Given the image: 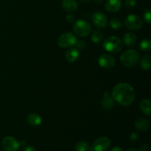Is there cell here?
Wrapping results in <instances>:
<instances>
[{
    "label": "cell",
    "instance_id": "cell-12",
    "mask_svg": "<svg viewBox=\"0 0 151 151\" xmlns=\"http://www.w3.org/2000/svg\"><path fill=\"white\" fill-rule=\"evenodd\" d=\"M106 10L110 13H116L122 7L121 0H108L105 4Z\"/></svg>",
    "mask_w": 151,
    "mask_h": 151
},
{
    "label": "cell",
    "instance_id": "cell-16",
    "mask_svg": "<svg viewBox=\"0 0 151 151\" xmlns=\"http://www.w3.org/2000/svg\"><path fill=\"white\" fill-rule=\"evenodd\" d=\"M27 121L28 124L30 125L31 126L37 127L39 126L41 124V122H42V118L41 117L40 115L35 113H32L27 115Z\"/></svg>",
    "mask_w": 151,
    "mask_h": 151
},
{
    "label": "cell",
    "instance_id": "cell-1",
    "mask_svg": "<svg viewBox=\"0 0 151 151\" xmlns=\"http://www.w3.org/2000/svg\"><path fill=\"white\" fill-rule=\"evenodd\" d=\"M111 97L120 106L128 107L132 105L135 100V91L130 84L119 83L114 87Z\"/></svg>",
    "mask_w": 151,
    "mask_h": 151
},
{
    "label": "cell",
    "instance_id": "cell-33",
    "mask_svg": "<svg viewBox=\"0 0 151 151\" xmlns=\"http://www.w3.org/2000/svg\"><path fill=\"white\" fill-rule=\"evenodd\" d=\"M126 151H139V150H137V149H134V148H131V149H128V150H127Z\"/></svg>",
    "mask_w": 151,
    "mask_h": 151
},
{
    "label": "cell",
    "instance_id": "cell-35",
    "mask_svg": "<svg viewBox=\"0 0 151 151\" xmlns=\"http://www.w3.org/2000/svg\"><path fill=\"white\" fill-rule=\"evenodd\" d=\"M25 144H26V142L25 141H22V142L20 143V145H25Z\"/></svg>",
    "mask_w": 151,
    "mask_h": 151
},
{
    "label": "cell",
    "instance_id": "cell-32",
    "mask_svg": "<svg viewBox=\"0 0 151 151\" xmlns=\"http://www.w3.org/2000/svg\"><path fill=\"white\" fill-rule=\"evenodd\" d=\"M94 1H95L96 4L100 5V4H101L102 2H103V0H94Z\"/></svg>",
    "mask_w": 151,
    "mask_h": 151
},
{
    "label": "cell",
    "instance_id": "cell-3",
    "mask_svg": "<svg viewBox=\"0 0 151 151\" xmlns=\"http://www.w3.org/2000/svg\"><path fill=\"white\" fill-rule=\"evenodd\" d=\"M103 48L111 53H117L122 50V40L116 36L108 37L103 43Z\"/></svg>",
    "mask_w": 151,
    "mask_h": 151
},
{
    "label": "cell",
    "instance_id": "cell-18",
    "mask_svg": "<svg viewBox=\"0 0 151 151\" xmlns=\"http://www.w3.org/2000/svg\"><path fill=\"white\" fill-rule=\"evenodd\" d=\"M139 109L146 116H150L151 115V107L150 101L147 99H142L139 102Z\"/></svg>",
    "mask_w": 151,
    "mask_h": 151
},
{
    "label": "cell",
    "instance_id": "cell-22",
    "mask_svg": "<svg viewBox=\"0 0 151 151\" xmlns=\"http://www.w3.org/2000/svg\"><path fill=\"white\" fill-rule=\"evenodd\" d=\"M89 147L88 143L83 141L78 142L75 146V149L76 151H88Z\"/></svg>",
    "mask_w": 151,
    "mask_h": 151
},
{
    "label": "cell",
    "instance_id": "cell-31",
    "mask_svg": "<svg viewBox=\"0 0 151 151\" xmlns=\"http://www.w3.org/2000/svg\"><path fill=\"white\" fill-rule=\"evenodd\" d=\"M110 151H122V149L120 147L116 146V147H114Z\"/></svg>",
    "mask_w": 151,
    "mask_h": 151
},
{
    "label": "cell",
    "instance_id": "cell-9",
    "mask_svg": "<svg viewBox=\"0 0 151 151\" xmlns=\"http://www.w3.org/2000/svg\"><path fill=\"white\" fill-rule=\"evenodd\" d=\"M91 22L99 29H104L108 24V19L104 13L101 12H96L91 16Z\"/></svg>",
    "mask_w": 151,
    "mask_h": 151
},
{
    "label": "cell",
    "instance_id": "cell-7",
    "mask_svg": "<svg viewBox=\"0 0 151 151\" xmlns=\"http://www.w3.org/2000/svg\"><path fill=\"white\" fill-rule=\"evenodd\" d=\"M111 145V141L108 137H102L97 139L89 147L90 151H106Z\"/></svg>",
    "mask_w": 151,
    "mask_h": 151
},
{
    "label": "cell",
    "instance_id": "cell-8",
    "mask_svg": "<svg viewBox=\"0 0 151 151\" xmlns=\"http://www.w3.org/2000/svg\"><path fill=\"white\" fill-rule=\"evenodd\" d=\"M20 146V142L13 137H6L2 140V147L5 151H18Z\"/></svg>",
    "mask_w": 151,
    "mask_h": 151
},
{
    "label": "cell",
    "instance_id": "cell-27",
    "mask_svg": "<svg viewBox=\"0 0 151 151\" xmlns=\"http://www.w3.org/2000/svg\"><path fill=\"white\" fill-rule=\"evenodd\" d=\"M66 22H69V23H74V22L76 21V19H75V17L74 15L68 14L66 17Z\"/></svg>",
    "mask_w": 151,
    "mask_h": 151
},
{
    "label": "cell",
    "instance_id": "cell-26",
    "mask_svg": "<svg viewBox=\"0 0 151 151\" xmlns=\"http://www.w3.org/2000/svg\"><path fill=\"white\" fill-rule=\"evenodd\" d=\"M75 46L77 47L78 50H83L86 47V42L84 41L81 40V41H77Z\"/></svg>",
    "mask_w": 151,
    "mask_h": 151
},
{
    "label": "cell",
    "instance_id": "cell-15",
    "mask_svg": "<svg viewBox=\"0 0 151 151\" xmlns=\"http://www.w3.org/2000/svg\"><path fill=\"white\" fill-rule=\"evenodd\" d=\"M80 57V52L77 48H71L66 51L65 58L66 60L70 63L75 62Z\"/></svg>",
    "mask_w": 151,
    "mask_h": 151
},
{
    "label": "cell",
    "instance_id": "cell-25",
    "mask_svg": "<svg viewBox=\"0 0 151 151\" xmlns=\"http://www.w3.org/2000/svg\"><path fill=\"white\" fill-rule=\"evenodd\" d=\"M137 5V0H125V6L126 7L132 8Z\"/></svg>",
    "mask_w": 151,
    "mask_h": 151
},
{
    "label": "cell",
    "instance_id": "cell-14",
    "mask_svg": "<svg viewBox=\"0 0 151 151\" xmlns=\"http://www.w3.org/2000/svg\"><path fill=\"white\" fill-rule=\"evenodd\" d=\"M62 7L65 11L69 12V13H73L77 10L78 4L75 0H63Z\"/></svg>",
    "mask_w": 151,
    "mask_h": 151
},
{
    "label": "cell",
    "instance_id": "cell-28",
    "mask_svg": "<svg viewBox=\"0 0 151 151\" xmlns=\"http://www.w3.org/2000/svg\"><path fill=\"white\" fill-rule=\"evenodd\" d=\"M138 134L137 133H135V132H133L131 133V135H130V140L132 142H134L136 141V140L138 139Z\"/></svg>",
    "mask_w": 151,
    "mask_h": 151
},
{
    "label": "cell",
    "instance_id": "cell-20",
    "mask_svg": "<svg viewBox=\"0 0 151 151\" xmlns=\"http://www.w3.org/2000/svg\"><path fill=\"white\" fill-rule=\"evenodd\" d=\"M103 38H104V36H103V32H100V30H94L92 33L91 34V41L96 44L101 43L103 41Z\"/></svg>",
    "mask_w": 151,
    "mask_h": 151
},
{
    "label": "cell",
    "instance_id": "cell-19",
    "mask_svg": "<svg viewBox=\"0 0 151 151\" xmlns=\"http://www.w3.org/2000/svg\"><path fill=\"white\" fill-rule=\"evenodd\" d=\"M141 67L144 70H150L151 68V57L149 55H145L140 60Z\"/></svg>",
    "mask_w": 151,
    "mask_h": 151
},
{
    "label": "cell",
    "instance_id": "cell-30",
    "mask_svg": "<svg viewBox=\"0 0 151 151\" xmlns=\"http://www.w3.org/2000/svg\"><path fill=\"white\" fill-rule=\"evenodd\" d=\"M149 149V145L147 144H143L140 147L139 151H147Z\"/></svg>",
    "mask_w": 151,
    "mask_h": 151
},
{
    "label": "cell",
    "instance_id": "cell-2",
    "mask_svg": "<svg viewBox=\"0 0 151 151\" xmlns=\"http://www.w3.org/2000/svg\"><path fill=\"white\" fill-rule=\"evenodd\" d=\"M140 55L136 50H126L122 53L120 56V61L123 66L126 67H134L139 61Z\"/></svg>",
    "mask_w": 151,
    "mask_h": 151
},
{
    "label": "cell",
    "instance_id": "cell-6",
    "mask_svg": "<svg viewBox=\"0 0 151 151\" xmlns=\"http://www.w3.org/2000/svg\"><path fill=\"white\" fill-rule=\"evenodd\" d=\"M125 27L131 30H138L142 27V20L139 16L135 14H130L125 19Z\"/></svg>",
    "mask_w": 151,
    "mask_h": 151
},
{
    "label": "cell",
    "instance_id": "cell-21",
    "mask_svg": "<svg viewBox=\"0 0 151 151\" xmlns=\"http://www.w3.org/2000/svg\"><path fill=\"white\" fill-rule=\"evenodd\" d=\"M151 48V41L149 38H144L139 44V49L142 52L150 51Z\"/></svg>",
    "mask_w": 151,
    "mask_h": 151
},
{
    "label": "cell",
    "instance_id": "cell-17",
    "mask_svg": "<svg viewBox=\"0 0 151 151\" xmlns=\"http://www.w3.org/2000/svg\"><path fill=\"white\" fill-rule=\"evenodd\" d=\"M123 42L127 47H134L137 42V38L133 32H127L123 36Z\"/></svg>",
    "mask_w": 151,
    "mask_h": 151
},
{
    "label": "cell",
    "instance_id": "cell-11",
    "mask_svg": "<svg viewBox=\"0 0 151 151\" xmlns=\"http://www.w3.org/2000/svg\"><path fill=\"white\" fill-rule=\"evenodd\" d=\"M101 106L105 110L110 111L114 107V100L108 91L103 94V97L101 100Z\"/></svg>",
    "mask_w": 151,
    "mask_h": 151
},
{
    "label": "cell",
    "instance_id": "cell-10",
    "mask_svg": "<svg viewBox=\"0 0 151 151\" xmlns=\"http://www.w3.org/2000/svg\"><path fill=\"white\" fill-rule=\"evenodd\" d=\"M98 63L100 67L106 69H111L114 67L116 64L115 59L109 54H103L98 59Z\"/></svg>",
    "mask_w": 151,
    "mask_h": 151
},
{
    "label": "cell",
    "instance_id": "cell-23",
    "mask_svg": "<svg viewBox=\"0 0 151 151\" xmlns=\"http://www.w3.org/2000/svg\"><path fill=\"white\" fill-rule=\"evenodd\" d=\"M110 26L113 29H119L122 27V24L121 20L116 18H114L110 21Z\"/></svg>",
    "mask_w": 151,
    "mask_h": 151
},
{
    "label": "cell",
    "instance_id": "cell-13",
    "mask_svg": "<svg viewBox=\"0 0 151 151\" xmlns=\"http://www.w3.org/2000/svg\"><path fill=\"white\" fill-rule=\"evenodd\" d=\"M134 128L140 132H145L150 128V122L145 118L139 117L134 122Z\"/></svg>",
    "mask_w": 151,
    "mask_h": 151
},
{
    "label": "cell",
    "instance_id": "cell-24",
    "mask_svg": "<svg viewBox=\"0 0 151 151\" xmlns=\"http://www.w3.org/2000/svg\"><path fill=\"white\" fill-rule=\"evenodd\" d=\"M144 19L147 24H150L151 22V12H150V9H147L145 11L144 15Z\"/></svg>",
    "mask_w": 151,
    "mask_h": 151
},
{
    "label": "cell",
    "instance_id": "cell-29",
    "mask_svg": "<svg viewBox=\"0 0 151 151\" xmlns=\"http://www.w3.org/2000/svg\"><path fill=\"white\" fill-rule=\"evenodd\" d=\"M24 151H36V149H35L33 146L28 145V146H26V147H24Z\"/></svg>",
    "mask_w": 151,
    "mask_h": 151
},
{
    "label": "cell",
    "instance_id": "cell-36",
    "mask_svg": "<svg viewBox=\"0 0 151 151\" xmlns=\"http://www.w3.org/2000/svg\"><path fill=\"white\" fill-rule=\"evenodd\" d=\"M0 151H1V150H0Z\"/></svg>",
    "mask_w": 151,
    "mask_h": 151
},
{
    "label": "cell",
    "instance_id": "cell-5",
    "mask_svg": "<svg viewBox=\"0 0 151 151\" xmlns=\"http://www.w3.org/2000/svg\"><path fill=\"white\" fill-rule=\"evenodd\" d=\"M77 39L76 36L72 32H65L58 38L57 44L60 48H70L75 46Z\"/></svg>",
    "mask_w": 151,
    "mask_h": 151
},
{
    "label": "cell",
    "instance_id": "cell-4",
    "mask_svg": "<svg viewBox=\"0 0 151 151\" xmlns=\"http://www.w3.org/2000/svg\"><path fill=\"white\" fill-rule=\"evenodd\" d=\"M73 30L78 36L86 37L91 32V26L87 21L79 19L74 22Z\"/></svg>",
    "mask_w": 151,
    "mask_h": 151
},
{
    "label": "cell",
    "instance_id": "cell-34",
    "mask_svg": "<svg viewBox=\"0 0 151 151\" xmlns=\"http://www.w3.org/2000/svg\"><path fill=\"white\" fill-rule=\"evenodd\" d=\"M79 1H81V2H83V3H85V2H88V1H91V0H79Z\"/></svg>",
    "mask_w": 151,
    "mask_h": 151
}]
</instances>
